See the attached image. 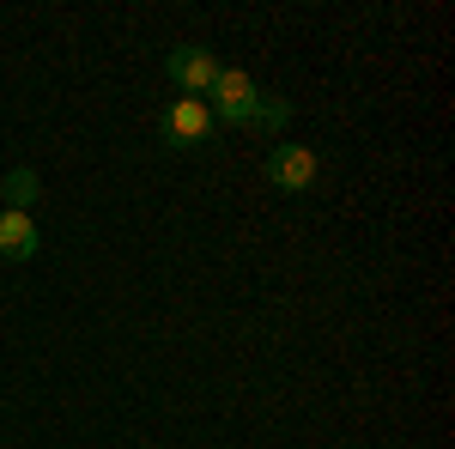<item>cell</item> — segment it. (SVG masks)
<instances>
[{"mask_svg": "<svg viewBox=\"0 0 455 449\" xmlns=\"http://www.w3.org/2000/svg\"><path fill=\"white\" fill-rule=\"evenodd\" d=\"M255 79H249L243 68H219L212 73V85H207V109H212V122L225 116L231 128H249V116H255Z\"/></svg>", "mask_w": 455, "mask_h": 449, "instance_id": "1", "label": "cell"}, {"mask_svg": "<svg viewBox=\"0 0 455 449\" xmlns=\"http://www.w3.org/2000/svg\"><path fill=\"white\" fill-rule=\"evenodd\" d=\"M164 73H171L176 98H207L212 73H219V55L201 49V43H176L171 55H164Z\"/></svg>", "mask_w": 455, "mask_h": 449, "instance_id": "2", "label": "cell"}, {"mask_svg": "<svg viewBox=\"0 0 455 449\" xmlns=\"http://www.w3.org/2000/svg\"><path fill=\"white\" fill-rule=\"evenodd\" d=\"M158 134L171 140V146H201L212 134V109L207 98H171L164 116H158Z\"/></svg>", "mask_w": 455, "mask_h": 449, "instance_id": "3", "label": "cell"}, {"mask_svg": "<svg viewBox=\"0 0 455 449\" xmlns=\"http://www.w3.org/2000/svg\"><path fill=\"white\" fill-rule=\"evenodd\" d=\"M315 176H322V164H315L310 146H274V152H267V182L285 188V195H304Z\"/></svg>", "mask_w": 455, "mask_h": 449, "instance_id": "4", "label": "cell"}, {"mask_svg": "<svg viewBox=\"0 0 455 449\" xmlns=\"http://www.w3.org/2000/svg\"><path fill=\"white\" fill-rule=\"evenodd\" d=\"M36 249H43V237H36V219H31V212L0 207V255H6V261H31Z\"/></svg>", "mask_w": 455, "mask_h": 449, "instance_id": "5", "label": "cell"}, {"mask_svg": "<svg viewBox=\"0 0 455 449\" xmlns=\"http://www.w3.org/2000/svg\"><path fill=\"white\" fill-rule=\"evenodd\" d=\"M0 195H6V207H12V212H31L36 195H43V182H36V171H12L6 182H0Z\"/></svg>", "mask_w": 455, "mask_h": 449, "instance_id": "6", "label": "cell"}, {"mask_svg": "<svg viewBox=\"0 0 455 449\" xmlns=\"http://www.w3.org/2000/svg\"><path fill=\"white\" fill-rule=\"evenodd\" d=\"M285 122H291V104H285V98H267V92H261V98H255V116H249V128H261V134H280Z\"/></svg>", "mask_w": 455, "mask_h": 449, "instance_id": "7", "label": "cell"}]
</instances>
